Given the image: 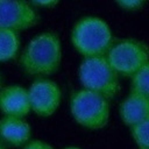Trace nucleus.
Returning a JSON list of instances; mask_svg holds the SVG:
<instances>
[{
    "label": "nucleus",
    "mask_w": 149,
    "mask_h": 149,
    "mask_svg": "<svg viewBox=\"0 0 149 149\" xmlns=\"http://www.w3.org/2000/svg\"><path fill=\"white\" fill-rule=\"evenodd\" d=\"M73 48L84 57L106 55L113 44V35L108 23L94 15L80 17L72 28Z\"/></svg>",
    "instance_id": "2"
},
{
    "label": "nucleus",
    "mask_w": 149,
    "mask_h": 149,
    "mask_svg": "<svg viewBox=\"0 0 149 149\" xmlns=\"http://www.w3.org/2000/svg\"><path fill=\"white\" fill-rule=\"evenodd\" d=\"M106 58L119 76L132 77L149 62V48L139 40L126 38L113 43L106 54Z\"/></svg>",
    "instance_id": "5"
},
{
    "label": "nucleus",
    "mask_w": 149,
    "mask_h": 149,
    "mask_svg": "<svg viewBox=\"0 0 149 149\" xmlns=\"http://www.w3.org/2000/svg\"><path fill=\"white\" fill-rule=\"evenodd\" d=\"M149 115V97L132 92L120 105V116L125 125L134 126Z\"/></svg>",
    "instance_id": "10"
},
{
    "label": "nucleus",
    "mask_w": 149,
    "mask_h": 149,
    "mask_svg": "<svg viewBox=\"0 0 149 149\" xmlns=\"http://www.w3.org/2000/svg\"><path fill=\"white\" fill-rule=\"evenodd\" d=\"M132 92L149 97V62L132 76Z\"/></svg>",
    "instance_id": "12"
},
{
    "label": "nucleus",
    "mask_w": 149,
    "mask_h": 149,
    "mask_svg": "<svg viewBox=\"0 0 149 149\" xmlns=\"http://www.w3.org/2000/svg\"><path fill=\"white\" fill-rule=\"evenodd\" d=\"M132 135L141 149H149V115L132 126Z\"/></svg>",
    "instance_id": "13"
},
{
    "label": "nucleus",
    "mask_w": 149,
    "mask_h": 149,
    "mask_svg": "<svg viewBox=\"0 0 149 149\" xmlns=\"http://www.w3.org/2000/svg\"><path fill=\"white\" fill-rule=\"evenodd\" d=\"M73 119L85 128H104L109 119L108 99L102 94L83 88L73 93L70 102Z\"/></svg>",
    "instance_id": "4"
},
{
    "label": "nucleus",
    "mask_w": 149,
    "mask_h": 149,
    "mask_svg": "<svg viewBox=\"0 0 149 149\" xmlns=\"http://www.w3.org/2000/svg\"><path fill=\"white\" fill-rule=\"evenodd\" d=\"M78 77L84 88L98 92L108 100L120 90L119 74L108 63L106 55L84 57L78 69Z\"/></svg>",
    "instance_id": "3"
},
{
    "label": "nucleus",
    "mask_w": 149,
    "mask_h": 149,
    "mask_svg": "<svg viewBox=\"0 0 149 149\" xmlns=\"http://www.w3.org/2000/svg\"><path fill=\"white\" fill-rule=\"evenodd\" d=\"M24 73L31 77H47L55 73L62 63V43L57 34L44 31L30 40L19 59Z\"/></svg>",
    "instance_id": "1"
},
{
    "label": "nucleus",
    "mask_w": 149,
    "mask_h": 149,
    "mask_svg": "<svg viewBox=\"0 0 149 149\" xmlns=\"http://www.w3.org/2000/svg\"><path fill=\"white\" fill-rule=\"evenodd\" d=\"M0 149H5V148H3V147H2V146H0Z\"/></svg>",
    "instance_id": "18"
},
{
    "label": "nucleus",
    "mask_w": 149,
    "mask_h": 149,
    "mask_svg": "<svg viewBox=\"0 0 149 149\" xmlns=\"http://www.w3.org/2000/svg\"><path fill=\"white\" fill-rule=\"evenodd\" d=\"M0 111L7 116H26L30 112L28 90L19 85H10L1 90Z\"/></svg>",
    "instance_id": "8"
},
{
    "label": "nucleus",
    "mask_w": 149,
    "mask_h": 149,
    "mask_svg": "<svg viewBox=\"0 0 149 149\" xmlns=\"http://www.w3.org/2000/svg\"><path fill=\"white\" fill-rule=\"evenodd\" d=\"M38 22L36 9L26 0H0V28L26 30Z\"/></svg>",
    "instance_id": "6"
},
{
    "label": "nucleus",
    "mask_w": 149,
    "mask_h": 149,
    "mask_svg": "<svg viewBox=\"0 0 149 149\" xmlns=\"http://www.w3.org/2000/svg\"><path fill=\"white\" fill-rule=\"evenodd\" d=\"M64 149H80L78 147H68V148H64Z\"/></svg>",
    "instance_id": "17"
},
{
    "label": "nucleus",
    "mask_w": 149,
    "mask_h": 149,
    "mask_svg": "<svg viewBox=\"0 0 149 149\" xmlns=\"http://www.w3.org/2000/svg\"><path fill=\"white\" fill-rule=\"evenodd\" d=\"M34 5L40 6V7H44V8H52L55 7L61 0H30Z\"/></svg>",
    "instance_id": "16"
},
{
    "label": "nucleus",
    "mask_w": 149,
    "mask_h": 149,
    "mask_svg": "<svg viewBox=\"0 0 149 149\" xmlns=\"http://www.w3.org/2000/svg\"><path fill=\"white\" fill-rule=\"evenodd\" d=\"M30 109L40 116H50L58 108L62 100L59 86L49 79L38 78L34 80L28 90Z\"/></svg>",
    "instance_id": "7"
},
{
    "label": "nucleus",
    "mask_w": 149,
    "mask_h": 149,
    "mask_svg": "<svg viewBox=\"0 0 149 149\" xmlns=\"http://www.w3.org/2000/svg\"><path fill=\"white\" fill-rule=\"evenodd\" d=\"M114 1L120 8L125 10H137L147 2V0H114Z\"/></svg>",
    "instance_id": "14"
},
{
    "label": "nucleus",
    "mask_w": 149,
    "mask_h": 149,
    "mask_svg": "<svg viewBox=\"0 0 149 149\" xmlns=\"http://www.w3.org/2000/svg\"><path fill=\"white\" fill-rule=\"evenodd\" d=\"M30 126L22 118L3 116L0 120V140L10 146H22L30 137Z\"/></svg>",
    "instance_id": "9"
},
{
    "label": "nucleus",
    "mask_w": 149,
    "mask_h": 149,
    "mask_svg": "<svg viewBox=\"0 0 149 149\" xmlns=\"http://www.w3.org/2000/svg\"><path fill=\"white\" fill-rule=\"evenodd\" d=\"M23 149H55L54 147H51L49 143L41 141V140H33L31 142H29Z\"/></svg>",
    "instance_id": "15"
},
{
    "label": "nucleus",
    "mask_w": 149,
    "mask_h": 149,
    "mask_svg": "<svg viewBox=\"0 0 149 149\" xmlns=\"http://www.w3.org/2000/svg\"><path fill=\"white\" fill-rule=\"evenodd\" d=\"M19 48V31L7 28H0V62H7L15 58Z\"/></svg>",
    "instance_id": "11"
}]
</instances>
